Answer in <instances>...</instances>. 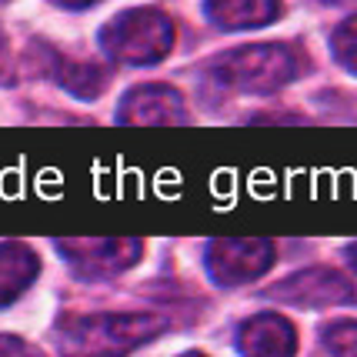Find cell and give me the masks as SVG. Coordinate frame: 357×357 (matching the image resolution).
<instances>
[{"label": "cell", "mask_w": 357, "mask_h": 357, "mask_svg": "<svg viewBox=\"0 0 357 357\" xmlns=\"http://www.w3.org/2000/svg\"><path fill=\"white\" fill-rule=\"evenodd\" d=\"M37 271H40V261L27 244H17V241L0 244V307L14 304L33 284Z\"/></svg>", "instance_id": "30bf717a"}, {"label": "cell", "mask_w": 357, "mask_h": 357, "mask_svg": "<svg viewBox=\"0 0 357 357\" xmlns=\"http://www.w3.org/2000/svg\"><path fill=\"white\" fill-rule=\"evenodd\" d=\"M297 54L284 44H250L237 47L214 63V74L224 87L241 93H271L297 74Z\"/></svg>", "instance_id": "3957f363"}, {"label": "cell", "mask_w": 357, "mask_h": 357, "mask_svg": "<svg viewBox=\"0 0 357 357\" xmlns=\"http://www.w3.org/2000/svg\"><path fill=\"white\" fill-rule=\"evenodd\" d=\"M61 84L70 93H77L80 100H93L97 93L104 91L107 74H104L100 67H93V63H67L61 74Z\"/></svg>", "instance_id": "8fae6325"}, {"label": "cell", "mask_w": 357, "mask_h": 357, "mask_svg": "<svg viewBox=\"0 0 357 357\" xmlns=\"http://www.w3.org/2000/svg\"><path fill=\"white\" fill-rule=\"evenodd\" d=\"M237 347L244 357H294L297 331L280 314H257V317L241 324Z\"/></svg>", "instance_id": "ba28073f"}, {"label": "cell", "mask_w": 357, "mask_h": 357, "mask_svg": "<svg viewBox=\"0 0 357 357\" xmlns=\"http://www.w3.org/2000/svg\"><path fill=\"white\" fill-rule=\"evenodd\" d=\"M57 3H63V7H84V3H91V0H57Z\"/></svg>", "instance_id": "2e32d148"}, {"label": "cell", "mask_w": 357, "mask_h": 357, "mask_svg": "<svg viewBox=\"0 0 357 357\" xmlns=\"http://www.w3.org/2000/svg\"><path fill=\"white\" fill-rule=\"evenodd\" d=\"M0 77H7V40L0 33Z\"/></svg>", "instance_id": "9a60e30c"}, {"label": "cell", "mask_w": 357, "mask_h": 357, "mask_svg": "<svg viewBox=\"0 0 357 357\" xmlns=\"http://www.w3.org/2000/svg\"><path fill=\"white\" fill-rule=\"evenodd\" d=\"M331 47H334V57H337V63H341L344 70L357 74V17L344 20L341 27L334 31Z\"/></svg>", "instance_id": "7c38bea8"}, {"label": "cell", "mask_w": 357, "mask_h": 357, "mask_svg": "<svg viewBox=\"0 0 357 357\" xmlns=\"http://www.w3.org/2000/svg\"><path fill=\"white\" fill-rule=\"evenodd\" d=\"M100 47L114 61L130 63V67H151L171 54L174 27L167 14H160L154 7H134L117 14L100 31Z\"/></svg>", "instance_id": "7a4b0ae2"}, {"label": "cell", "mask_w": 357, "mask_h": 357, "mask_svg": "<svg viewBox=\"0 0 357 357\" xmlns=\"http://www.w3.org/2000/svg\"><path fill=\"white\" fill-rule=\"evenodd\" d=\"M181 357H204V354H181Z\"/></svg>", "instance_id": "ac0fdd59"}, {"label": "cell", "mask_w": 357, "mask_h": 357, "mask_svg": "<svg viewBox=\"0 0 357 357\" xmlns=\"http://www.w3.org/2000/svg\"><path fill=\"white\" fill-rule=\"evenodd\" d=\"M347 261H351V264H354V271H357V244H354V248H347Z\"/></svg>", "instance_id": "e0dca14e"}, {"label": "cell", "mask_w": 357, "mask_h": 357, "mask_svg": "<svg viewBox=\"0 0 357 357\" xmlns=\"http://www.w3.org/2000/svg\"><path fill=\"white\" fill-rule=\"evenodd\" d=\"M331 357H357V321H337L324 331Z\"/></svg>", "instance_id": "4fadbf2b"}, {"label": "cell", "mask_w": 357, "mask_h": 357, "mask_svg": "<svg viewBox=\"0 0 357 357\" xmlns=\"http://www.w3.org/2000/svg\"><path fill=\"white\" fill-rule=\"evenodd\" d=\"M271 297H278L284 304H297V307H324V304H344V301H351L354 287L337 271L311 267V271L291 274L287 280L274 284Z\"/></svg>", "instance_id": "8992f818"}, {"label": "cell", "mask_w": 357, "mask_h": 357, "mask_svg": "<svg viewBox=\"0 0 357 357\" xmlns=\"http://www.w3.org/2000/svg\"><path fill=\"white\" fill-rule=\"evenodd\" d=\"M154 314H87L57 327L61 357H121L164 331Z\"/></svg>", "instance_id": "6da1fadb"}, {"label": "cell", "mask_w": 357, "mask_h": 357, "mask_svg": "<svg viewBox=\"0 0 357 357\" xmlns=\"http://www.w3.org/2000/svg\"><path fill=\"white\" fill-rule=\"evenodd\" d=\"M61 257L74 267L77 278L104 280L137 264L144 244L140 241H61Z\"/></svg>", "instance_id": "5b68a950"}, {"label": "cell", "mask_w": 357, "mask_h": 357, "mask_svg": "<svg viewBox=\"0 0 357 357\" xmlns=\"http://www.w3.org/2000/svg\"><path fill=\"white\" fill-rule=\"evenodd\" d=\"M271 264H274L271 241H211L207 248V274L220 287L257 280Z\"/></svg>", "instance_id": "277c9868"}, {"label": "cell", "mask_w": 357, "mask_h": 357, "mask_svg": "<svg viewBox=\"0 0 357 357\" xmlns=\"http://www.w3.org/2000/svg\"><path fill=\"white\" fill-rule=\"evenodd\" d=\"M121 124H184L187 107L184 97L167 87V84H147V87H134L121 100Z\"/></svg>", "instance_id": "52a82bcc"}, {"label": "cell", "mask_w": 357, "mask_h": 357, "mask_svg": "<svg viewBox=\"0 0 357 357\" xmlns=\"http://www.w3.org/2000/svg\"><path fill=\"white\" fill-rule=\"evenodd\" d=\"M204 10L220 31H250L280 14V0H204Z\"/></svg>", "instance_id": "9c48e42d"}, {"label": "cell", "mask_w": 357, "mask_h": 357, "mask_svg": "<svg viewBox=\"0 0 357 357\" xmlns=\"http://www.w3.org/2000/svg\"><path fill=\"white\" fill-rule=\"evenodd\" d=\"M0 357H44L37 347H31L20 337H10V334H0Z\"/></svg>", "instance_id": "5bb4252c"}]
</instances>
